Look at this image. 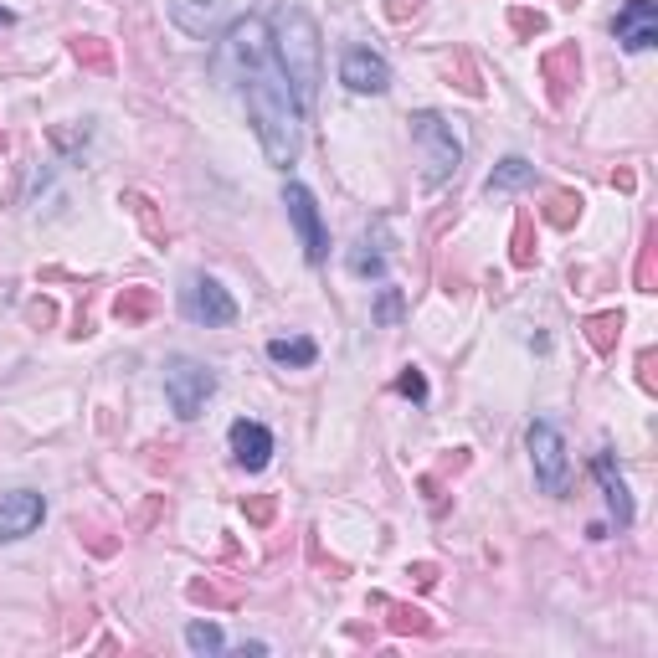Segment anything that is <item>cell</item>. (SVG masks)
I'll list each match as a JSON object with an SVG mask.
<instances>
[{"label": "cell", "mask_w": 658, "mask_h": 658, "mask_svg": "<svg viewBox=\"0 0 658 658\" xmlns=\"http://www.w3.org/2000/svg\"><path fill=\"white\" fill-rule=\"evenodd\" d=\"M242 93H247V114H252L258 139H263L268 165H278V170L299 165V155H304V108H299V98H294V88H288L273 52L247 72Z\"/></svg>", "instance_id": "1"}, {"label": "cell", "mask_w": 658, "mask_h": 658, "mask_svg": "<svg viewBox=\"0 0 658 658\" xmlns=\"http://www.w3.org/2000/svg\"><path fill=\"white\" fill-rule=\"evenodd\" d=\"M268 36H273V57L283 67L288 88H294L299 108L314 114V98H319V26H314V16L299 0H278Z\"/></svg>", "instance_id": "2"}, {"label": "cell", "mask_w": 658, "mask_h": 658, "mask_svg": "<svg viewBox=\"0 0 658 658\" xmlns=\"http://www.w3.org/2000/svg\"><path fill=\"white\" fill-rule=\"evenodd\" d=\"M407 124H412V139L422 144V186L427 191L448 186L463 165V139L453 134V124L443 114H432V108H417Z\"/></svg>", "instance_id": "3"}, {"label": "cell", "mask_w": 658, "mask_h": 658, "mask_svg": "<svg viewBox=\"0 0 658 658\" xmlns=\"http://www.w3.org/2000/svg\"><path fill=\"white\" fill-rule=\"evenodd\" d=\"M268 52H273L268 26H263L258 16H242V21H232L222 52H216V78H222L227 88H242V83H247V72L258 67Z\"/></svg>", "instance_id": "4"}, {"label": "cell", "mask_w": 658, "mask_h": 658, "mask_svg": "<svg viewBox=\"0 0 658 658\" xmlns=\"http://www.w3.org/2000/svg\"><path fill=\"white\" fill-rule=\"evenodd\" d=\"M165 396H170V412L180 422H196L206 412V401L216 396V371L191 355H170L165 360Z\"/></svg>", "instance_id": "5"}, {"label": "cell", "mask_w": 658, "mask_h": 658, "mask_svg": "<svg viewBox=\"0 0 658 658\" xmlns=\"http://www.w3.org/2000/svg\"><path fill=\"white\" fill-rule=\"evenodd\" d=\"M530 443V463H535V484L545 494H566V479H571V458H566V437L556 422H530L525 432Z\"/></svg>", "instance_id": "6"}, {"label": "cell", "mask_w": 658, "mask_h": 658, "mask_svg": "<svg viewBox=\"0 0 658 658\" xmlns=\"http://www.w3.org/2000/svg\"><path fill=\"white\" fill-rule=\"evenodd\" d=\"M180 314H186L191 324H206V329H227L237 324V304L222 283H216L211 273H191L186 283H180Z\"/></svg>", "instance_id": "7"}, {"label": "cell", "mask_w": 658, "mask_h": 658, "mask_svg": "<svg viewBox=\"0 0 658 658\" xmlns=\"http://www.w3.org/2000/svg\"><path fill=\"white\" fill-rule=\"evenodd\" d=\"M283 206H288V222H294V232H299L304 258H309V263H324L329 237H324V222H319V206H314V196L299 186V180H288V186H283Z\"/></svg>", "instance_id": "8"}, {"label": "cell", "mask_w": 658, "mask_h": 658, "mask_svg": "<svg viewBox=\"0 0 658 658\" xmlns=\"http://www.w3.org/2000/svg\"><path fill=\"white\" fill-rule=\"evenodd\" d=\"M42 520H47V499L36 494V489H11V494H0V545L26 540Z\"/></svg>", "instance_id": "9"}, {"label": "cell", "mask_w": 658, "mask_h": 658, "mask_svg": "<svg viewBox=\"0 0 658 658\" xmlns=\"http://www.w3.org/2000/svg\"><path fill=\"white\" fill-rule=\"evenodd\" d=\"M612 36H617V47H623V52L658 47V6H653V0H628V6L612 16Z\"/></svg>", "instance_id": "10"}, {"label": "cell", "mask_w": 658, "mask_h": 658, "mask_svg": "<svg viewBox=\"0 0 658 658\" xmlns=\"http://www.w3.org/2000/svg\"><path fill=\"white\" fill-rule=\"evenodd\" d=\"M340 83L350 88V93H386L391 88V67H386V57L381 52H371V47H350L345 57H340Z\"/></svg>", "instance_id": "11"}, {"label": "cell", "mask_w": 658, "mask_h": 658, "mask_svg": "<svg viewBox=\"0 0 658 658\" xmlns=\"http://www.w3.org/2000/svg\"><path fill=\"white\" fill-rule=\"evenodd\" d=\"M165 11H170V21L186 31V36L206 42V36L232 16V0H165Z\"/></svg>", "instance_id": "12"}, {"label": "cell", "mask_w": 658, "mask_h": 658, "mask_svg": "<svg viewBox=\"0 0 658 658\" xmlns=\"http://www.w3.org/2000/svg\"><path fill=\"white\" fill-rule=\"evenodd\" d=\"M540 78H545L551 103L561 108V103L571 98V88L581 83V52H576V42H561V47L545 52V57H540Z\"/></svg>", "instance_id": "13"}, {"label": "cell", "mask_w": 658, "mask_h": 658, "mask_svg": "<svg viewBox=\"0 0 658 658\" xmlns=\"http://www.w3.org/2000/svg\"><path fill=\"white\" fill-rule=\"evenodd\" d=\"M227 437H232V458H237L247 473H263V468H268V458H273V432H268L263 422L237 417Z\"/></svg>", "instance_id": "14"}, {"label": "cell", "mask_w": 658, "mask_h": 658, "mask_svg": "<svg viewBox=\"0 0 658 658\" xmlns=\"http://www.w3.org/2000/svg\"><path fill=\"white\" fill-rule=\"evenodd\" d=\"M592 473H597V484H602V499H607V509H612L617 530H628V525H633V494H628L623 473H617V463H612V453H607V448L592 458Z\"/></svg>", "instance_id": "15"}, {"label": "cell", "mask_w": 658, "mask_h": 658, "mask_svg": "<svg viewBox=\"0 0 658 658\" xmlns=\"http://www.w3.org/2000/svg\"><path fill=\"white\" fill-rule=\"evenodd\" d=\"M350 273L355 278H386V232L376 227V237L365 232L355 247H350Z\"/></svg>", "instance_id": "16"}, {"label": "cell", "mask_w": 658, "mask_h": 658, "mask_svg": "<svg viewBox=\"0 0 658 658\" xmlns=\"http://www.w3.org/2000/svg\"><path fill=\"white\" fill-rule=\"evenodd\" d=\"M155 309H160V294H155V288H144V283L124 288V294L114 299V319H119V324H144Z\"/></svg>", "instance_id": "17"}, {"label": "cell", "mask_w": 658, "mask_h": 658, "mask_svg": "<svg viewBox=\"0 0 658 658\" xmlns=\"http://www.w3.org/2000/svg\"><path fill=\"white\" fill-rule=\"evenodd\" d=\"M530 180H535V165H530L525 155H509V160H499V165H494V175H489V196L520 191V186H530Z\"/></svg>", "instance_id": "18"}, {"label": "cell", "mask_w": 658, "mask_h": 658, "mask_svg": "<svg viewBox=\"0 0 658 658\" xmlns=\"http://www.w3.org/2000/svg\"><path fill=\"white\" fill-rule=\"evenodd\" d=\"M268 360L273 365H294V371H309V365L319 360V345L294 335V340H268Z\"/></svg>", "instance_id": "19"}, {"label": "cell", "mask_w": 658, "mask_h": 658, "mask_svg": "<svg viewBox=\"0 0 658 658\" xmlns=\"http://www.w3.org/2000/svg\"><path fill=\"white\" fill-rule=\"evenodd\" d=\"M617 335H623V314H617V309H602V314L587 319V345H592L597 355H612V350H617Z\"/></svg>", "instance_id": "20"}, {"label": "cell", "mask_w": 658, "mask_h": 658, "mask_svg": "<svg viewBox=\"0 0 658 658\" xmlns=\"http://www.w3.org/2000/svg\"><path fill=\"white\" fill-rule=\"evenodd\" d=\"M72 57L88 72H114V47H108L103 36H72Z\"/></svg>", "instance_id": "21"}, {"label": "cell", "mask_w": 658, "mask_h": 658, "mask_svg": "<svg viewBox=\"0 0 658 658\" xmlns=\"http://www.w3.org/2000/svg\"><path fill=\"white\" fill-rule=\"evenodd\" d=\"M376 607L391 612V617H386L391 633H432V623H427L422 607H401V602H386V597H376Z\"/></svg>", "instance_id": "22"}, {"label": "cell", "mask_w": 658, "mask_h": 658, "mask_svg": "<svg viewBox=\"0 0 658 658\" xmlns=\"http://www.w3.org/2000/svg\"><path fill=\"white\" fill-rule=\"evenodd\" d=\"M581 206H587V201H581L576 191H551V201H545V222H551V227H576V216H581Z\"/></svg>", "instance_id": "23"}, {"label": "cell", "mask_w": 658, "mask_h": 658, "mask_svg": "<svg viewBox=\"0 0 658 658\" xmlns=\"http://www.w3.org/2000/svg\"><path fill=\"white\" fill-rule=\"evenodd\" d=\"M186 597H191V602H206V607H237V602H242V592H237V587H222L216 576H206V581H191V587H186Z\"/></svg>", "instance_id": "24"}, {"label": "cell", "mask_w": 658, "mask_h": 658, "mask_svg": "<svg viewBox=\"0 0 658 658\" xmlns=\"http://www.w3.org/2000/svg\"><path fill=\"white\" fill-rule=\"evenodd\" d=\"M509 247H515V252H509L515 268H535V216L530 211L515 216V242H509Z\"/></svg>", "instance_id": "25"}, {"label": "cell", "mask_w": 658, "mask_h": 658, "mask_svg": "<svg viewBox=\"0 0 658 658\" xmlns=\"http://www.w3.org/2000/svg\"><path fill=\"white\" fill-rule=\"evenodd\" d=\"M124 206H129L134 216H139V227L150 232L155 242H165V222L155 216V201H150V196H144V191H124Z\"/></svg>", "instance_id": "26"}, {"label": "cell", "mask_w": 658, "mask_h": 658, "mask_svg": "<svg viewBox=\"0 0 658 658\" xmlns=\"http://www.w3.org/2000/svg\"><path fill=\"white\" fill-rule=\"evenodd\" d=\"M186 648L206 658V653H222L227 638H222V628H216V623H191V628H186Z\"/></svg>", "instance_id": "27"}, {"label": "cell", "mask_w": 658, "mask_h": 658, "mask_svg": "<svg viewBox=\"0 0 658 658\" xmlns=\"http://www.w3.org/2000/svg\"><path fill=\"white\" fill-rule=\"evenodd\" d=\"M509 26H515V36H525V42H530V36L545 31V11H525V6H515V11H509Z\"/></svg>", "instance_id": "28"}, {"label": "cell", "mask_w": 658, "mask_h": 658, "mask_svg": "<svg viewBox=\"0 0 658 658\" xmlns=\"http://www.w3.org/2000/svg\"><path fill=\"white\" fill-rule=\"evenodd\" d=\"M638 294H658V278H653V237L638 252Z\"/></svg>", "instance_id": "29"}, {"label": "cell", "mask_w": 658, "mask_h": 658, "mask_svg": "<svg viewBox=\"0 0 658 658\" xmlns=\"http://www.w3.org/2000/svg\"><path fill=\"white\" fill-rule=\"evenodd\" d=\"M396 391H401V396H412V401H427V376L417 371V365H407V371L396 376Z\"/></svg>", "instance_id": "30"}, {"label": "cell", "mask_w": 658, "mask_h": 658, "mask_svg": "<svg viewBox=\"0 0 658 658\" xmlns=\"http://www.w3.org/2000/svg\"><path fill=\"white\" fill-rule=\"evenodd\" d=\"M242 509H247V520H252V525H273V515H278V499H273V494H258V499H247Z\"/></svg>", "instance_id": "31"}, {"label": "cell", "mask_w": 658, "mask_h": 658, "mask_svg": "<svg viewBox=\"0 0 658 658\" xmlns=\"http://www.w3.org/2000/svg\"><path fill=\"white\" fill-rule=\"evenodd\" d=\"M401 319V294L396 288H381V299H376V324H396Z\"/></svg>", "instance_id": "32"}, {"label": "cell", "mask_w": 658, "mask_h": 658, "mask_svg": "<svg viewBox=\"0 0 658 658\" xmlns=\"http://www.w3.org/2000/svg\"><path fill=\"white\" fill-rule=\"evenodd\" d=\"M417 11H422V0H386V16L391 21H412Z\"/></svg>", "instance_id": "33"}, {"label": "cell", "mask_w": 658, "mask_h": 658, "mask_svg": "<svg viewBox=\"0 0 658 658\" xmlns=\"http://www.w3.org/2000/svg\"><path fill=\"white\" fill-rule=\"evenodd\" d=\"M638 381H643V391H658V376H653V350H643V355H638Z\"/></svg>", "instance_id": "34"}, {"label": "cell", "mask_w": 658, "mask_h": 658, "mask_svg": "<svg viewBox=\"0 0 658 658\" xmlns=\"http://www.w3.org/2000/svg\"><path fill=\"white\" fill-rule=\"evenodd\" d=\"M26 319H31V324H52V319H57V309L42 299V304H31V309H26Z\"/></svg>", "instance_id": "35"}, {"label": "cell", "mask_w": 658, "mask_h": 658, "mask_svg": "<svg viewBox=\"0 0 658 658\" xmlns=\"http://www.w3.org/2000/svg\"><path fill=\"white\" fill-rule=\"evenodd\" d=\"M407 576H417V587H432V581H437V566H427V561H422V566H412Z\"/></svg>", "instance_id": "36"}, {"label": "cell", "mask_w": 658, "mask_h": 658, "mask_svg": "<svg viewBox=\"0 0 658 658\" xmlns=\"http://www.w3.org/2000/svg\"><path fill=\"white\" fill-rule=\"evenodd\" d=\"M6 21H11V11H6V6H0V26H6Z\"/></svg>", "instance_id": "37"}, {"label": "cell", "mask_w": 658, "mask_h": 658, "mask_svg": "<svg viewBox=\"0 0 658 658\" xmlns=\"http://www.w3.org/2000/svg\"><path fill=\"white\" fill-rule=\"evenodd\" d=\"M0 150H6V129H0Z\"/></svg>", "instance_id": "38"}]
</instances>
